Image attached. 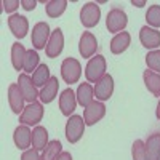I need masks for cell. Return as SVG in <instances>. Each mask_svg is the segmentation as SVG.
I'll list each match as a JSON object with an SVG mask.
<instances>
[{"mask_svg": "<svg viewBox=\"0 0 160 160\" xmlns=\"http://www.w3.org/2000/svg\"><path fill=\"white\" fill-rule=\"evenodd\" d=\"M106 66L108 64H106V58L102 55H96L88 61L85 68V78L88 80V83H96L106 75Z\"/></svg>", "mask_w": 160, "mask_h": 160, "instance_id": "1", "label": "cell"}, {"mask_svg": "<svg viewBox=\"0 0 160 160\" xmlns=\"http://www.w3.org/2000/svg\"><path fill=\"white\" fill-rule=\"evenodd\" d=\"M127 24H128V16L122 8L114 7V8L109 10L108 18H106V28H108L109 32H112V34L123 32Z\"/></svg>", "mask_w": 160, "mask_h": 160, "instance_id": "2", "label": "cell"}, {"mask_svg": "<svg viewBox=\"0 0 160 160\" xmlns=\"http://www.w3.org/2000/svg\"><path fill=\"white\" fill-rule=\"evenodd\" d=\"M61 77L66 83H77L82 77V64L75 58H66L61 62Z\"/></svg>", "mask_w": 160, "mask_h": 160, "instance_id": "3", "label": "cell"}, {"mask_svg": "<svg viewBox=\"0 0 160 160\" xmlns=\"http://www.w3.org/2000/svg\"><path fill=\"white\" fill-rule=\"evenodd\" d=\"M85 120L83 117L80 115H71L68 123H66V138H68V141L71 144H75L78 142L80 139H82L83 133H85Z\"/></svg>", "mask_w": 160, "mask_h": 160, "instance_id": "4", "label": "cell"}, {"mask_svg": "<svg viewBox=\"0 0 160 160\" xmlns=\"http://www.w3.org/2000/svg\"><path fill=\"white\" fill-rule=\"evenodd\" d=\"M42 118H43V106H42V102L35 101V102H31L24 108V111L19 115V122L22 125H28V127L29 125L37 127L42 122Z\"/></svg>", "mask_w": 160, "mask_h": 160, "instance_id": "5", "label": "cell"}, {"mask_svg": "<svg viewBox=\"0 0 160 160\" xmlns=\"http://www.w3.org/2000/svg\"><path fill=\"white\" fill-rule=\"evenodd\" d=\"M101 19V8L95 2H87L83 3L82 10H80V22H82L87 29H91L98 26Z\"/></svg>", "mask_w": 160, "mask_h": 160, "instance_id": "6", "label": "cell"}, {"mask_svg": "<svg viewBox=\"0 0 160 160\" xmlns=\"http://www.w3.org/2000/svg\"><path fill=\"white\" fill-rule=\"evenodd\" d=\"M50 37H51V31H50L48 22H43V21L37 22L32 28V35H31L32 47L35 50H45L47 45H48Z\"/></svg>", "mask_w": 160, "mask_h": 160, "instance_id": "7", "label": "cell"}, {"mask_svg": "<svg viewBox=\"0 0 160 160\" xmlns=\"http://www.w3.org/2000/svg\"><path fill=\"white\" fill-rule=\"evenodd\" d=\"M96 50H98V40L91 32H83L82 35H80L78 53L82 55V58L91 59L93 56H96Z\"/></svg>", "mask_w": 160, "mask_h": 160, "instance_id": "8", "label": "cell"}, {"mask_svg": "<svg viewBox=\"0 0 160 160\" xmlns=\"http://www.w3.org/2000/svg\"><path fill=\"white\" fill-rule=\"evenodd\" d=\"M18 85H19V90L22 93L24 99L28 101L29 104L31 102H35V99L38 98L40 91H37V87L34 85L32 82V77H29V74H19L18 77Z\"/></svg>", "mask_w": 160, "mask_h": 160, "instance_id": "9", "label": "cell"}, {"mask_svg": "<svg viewBox=\"0 0 160 160\" xmlns=\"http://www.w3.org/2000/svg\"><path fill=\"white\" fill-rule=\"evenodd\" d=\"M114 93V78L112 75L106 74L101 80H98V82L95 83V98L96 101H108Z\"/></svg>", "mask_w": 160, "mask_h": 160, "instance_id": "10", "label": "cell"}, {"mask_svg": "<svg viewBox=\"0 0 160 160\" xmlns=\"http://www.w3.org/2000/svg\"><path fill=\"white\" fill-rule=\"evenodd\" d=\"M139 42L148 50H157L160 47V32L157 29H152L149 26H142L139 31Z\"/></svg>", "mask_w": 160, "mask_h": 160, "instance_id": "11", "label": "cell"}, {"mask_svg": "<svg viewBox=\"0 0 160 160\" xmlns=\"http://www.w3.org/2000/svg\"><path fill=\"white\" fill-rule=\"evenodd\" d=\"M106 115V106L101 101H93L88 108H85L83 111V120H85V125H95L98 123L99 120Z\"/></svg>", "mask_w": 160, "mask_h": 160, "instance_id": "12", "label": "cell"}, {"mask_svg": "<svg viewBox=\"0 0 160 160\" xmlns=\"http://www.w3.org/2000/svg\"><path fill=\"white\" fill-rule=\"evenodd\" d=\"M8 28L16 38H24L29 32V21L26 16L15 13V15H11L8 18Z\"/></svg>", "mask_w": 160, "mask_h": 160, "instance_id": "13", "label": "cell"}, {"mask_svg": "<svg viewBox=\"0 0 160 160\" xmlns=\"http://www.w3.org/2000/svg\"><path fill=\"white\" fill-rule=\"evenodd\" d=\"M62 48H64V35H62V31L59 28H56L51 32V37L48 40L45 53L48 58H58L62 53Z\"/></svg>", "mask_w": 160, "mask_h": 160, "instance_id": "14", "label": "cell"}, {"mask_svg": "<svg viewBox=\"0 0 160 160\" xmlns=\"http://www.w3.org/2000/svg\"><path fill=\"white\" fill-rule=\"evenodd\" d=\"M77 95L74 93L72 88H66L61 91V96H59V109L61 114L66 117H71V114L75 111L77 108Z\"/></svg>", "mask_w": 160, "mask_h": 160, "instance_id": "15", "label": "cell"}, {"mask_svg": "<svg viewBox=\"0 0 160 160\" xmlns=\"http://www.w3.org/2000/svg\"><path fill=\"white\" fill-rule=\"evenodd\" d=\"M13 141L15 146L21 151H28L32 144V131L29 130L28 125H19L16 127L15 133H13Z\"/></svg>", "mask_w": 160, "mask_h": 160, "instance_id": "16", "label": "cell"}, {"mask_svg": "<svg viewBox=\"0 0 160 160\" xmlns=\"http://www.w3.org/2000/svg\"><path fill=\"white\" fill-rule=\"evenodd\" d=\"M24 96L19 90V85L18 83H11L8 87V102H10V108L11 111L21 115V112L24 111Z\"/></svg>", "mask_w": 160, "mask_h": 160, "instance_id": "17", "label": "cell"}, {"mask_svg": "<svg viewBox=\"0 0 160 160\" xmlns=\"http://www.w3.org/2000/svg\"><path fill=\"white\" fill-rule=\"evenodd\" d=\"M75 95H77V102L85 109L95 101V87H91L90 83H80Z\"/></svg>", "mask_w": 160, "mask_h": 160, "instance_id": "18", "label": "cell"}, {"mask_svg": "<svg viewBox=\"0 0 160 160\" xmlns=\"http://www.w3.org/2000/svg\"><path fill=\"white\" fill-rule=\"evenodd\" d=\"M131 43V35L128 32H118L114 35V38L111 40V51L114 55H122L123 51H127V48Z\"/></svg>", "mask_w": 160, "mask_h": 160, "instance_id": "19", "label": "cell"}, {"mask_svg": "<svg viewBox=\"0 0 160 160\" xmlns=\"http://www.w3.org/2000/svg\"><path fill=\"white\" fill-rule=\"evenodd\" d=\"M58 87H59L58 77H53L51 75V78L48 80V83L42 90H40V95H38L40 101H42L43 104H50L53 99L56 98V95H58Z\"/></svg>", "mask_w": 160, "mask_h": 160, "instance_id": "20", "label": "cell"}, {"mask_svg": "<svg viewBox=\"0 0 160 160\" xmlns=\"http://www.w3.org/2000/svg\"><path fill=\"white\" fill-rule=\"evenodd\" d=\"M26 55H28V50H26L19 42L11 45V64H13V68H15V71H24Z\"/></svg>", "mask_w": 160, "mask_h": 160, "instance_id": "21", "label": "cell"}, {"mask_svg": "<svg viewBox=\"0 0 160 160\" xmlns=\"http://www.w3.org/2000/svg\"><path fill=\"white\" fill-rule=\"evenodd\" d=\"M48 131L45 127H40L37 125L34 130H32V148L35 151H43L47 146H48Z\"/></svg>", "mask_w": 160, "mask_h": 160, "instance_id": "22", "label": "cell"}, {"mask_svg": "<svg viewBox=\"0 0 160 160\" xmlns=\"http://www.w3.org/2000/svg\"><path fill=\"white\" fill-rule=\"evenodd\" d=\"M142 80H144L146 88H148L154 96H158L160 98V74L146 69L142 72Z\"/></svg>", "mask_w": 160, "mask_h": 160, "instance_id": "23", "label": "cell"}, {"mask_svg": "<svg viewBox=\"0 0 160 160\" xmlns=\"http://www.w3.org/2000/svg\"><path fill=\"white\" fill-rule=\"evenodd\" d=\"M51 78V75H50V68L47 64H40L38 68H37V71L32 74V82H34V85L38 88V87H45L47 83H48V80Z\"/></svg>", "mask_w": 160, "mask_h": 160, "instance_id": "24", "label": "cell"}, {"mask_svg": "<svg viewBox=\"0 0 160 160\" xmlns=\"http://www.w3.org/2000/svg\"><path fill=\"white\" fill-rule=\"evenodd\" d=\"M146 151H148L149 160H157L160 152V133H152L146 141Z\"/></svg>", "mask_w": 160, "mask_h": 160, "instance_id": "25", "label": "cell"}, {"mask_svg": "<svg viewBox=\"0 0 160 160\" xmlns=\"http://www.w3.org/2000/svg\"><path fill=\"white\" fill-rule=\"evenodd\" d=\"M66 8H68V2H66V0H50V2H47V7H45L47 15L50 18L61 16L66 11Z\"/></svg>", "mask_w": 160, "mask_h": 160, "instance_id": "26", "label": "cell"}, {"mask_svg": "<svg viewBox=\"0 0 160 160\" xmlns=\"http://www.w3.org/2000/svg\"><path fill=\"white\" fill-rule=\"evenodd\" d=\"M62 152V144L58 139H53L42 152V160H56L58 155Z\"/></svg>", "mask_w": 160, "mask_h": 160, "instance_id": "27", "label": "cell"}, {"mask_svg": "<svg viewBox=\"0 0 160 160\" xmlns=\"http://www.w3.org/2000/svg\"><path fill=\"white\" fill-rule=\"evenodd\" d=\"M40 66V56L35 50H28V55H26V61H24V72L31 74L32 71L35 72L37 68Z\"/></svg>", "mask_w": 160, "mask_h": 160, "instance_id": "28", "label": "cell"}, {"mask_svg": "<svg viewBox=\"0 0 160 160\" xmlns=\"http://www.w3.org/2000/svg\"><path fill=\"white\" fill-rule=\"evenodd\" d=\"M131 157L133 160H149L148 151H146V142L142 139H136L131 146Z\"/></svg>", "mask_w": 160, "mask_h": 160, "instance_id": "29", "label": "cell"}, {"mask_svg": "<svg viewBox=\"0 0 160 160\" xmlns=\"http://www.w3.org/2000/svg\"><path fill=\"white\" fill-rule=\"evenodd\" d=\"M146 64L148 69L152 72L160 74V50H152L146 55Z\"/></svg>", "mask_w": 160, "mask_h": 160, "instance_id": "30", "label": "cell"}, {"mask_svg": "<svg viewBox=\"0 0 160 160\" xmlns=\"http://www.w3.org/2000/svg\"><path fill=\"white\" fill-rule=\"evenodd\" d=\"M146 21L149 26H152V29L160 28V5L149 7L148 13H146Z\"/></svg>", "mask_w": 160, "mask_h": 160, "instance_id": "31", "label": "cell"}, {"mask_svg": "<svg viewBox=\"0 0 160 160\" xmlns=\"http://www.w3.org/2000/svg\"><path fill=\"white\" fill-rule=\"evenodd\" d=\"M19 5H21L19 0H3V2H2L3 10H5L7 13H13V15H15V10H16Z\"/></svg>", "mask_w": 160, "mask_h": 160, "instance_id": "32", "label": "cell"}, {"mask_svg": "<svg viewBox=\"0 0 160 160\" xmlns=\"http://www.w3.org/2000/svg\"><path fill=\"white\" fill-rule=\"evenodd\" d=\"M21 160H42V155H38V151L35 149H28L22 152Z\"/></svg>", "mask_w": 160, "mask_h": 160, "instance_id": "33", "label": "cell"}, {"mask_svg": "<svg viewBox=\"0 0 160 160\" xmlns=\"http://www.w3.org/2000/svg\"><path fill=\"white\" fill-rule=\"evenodd\" d=\"M21 7L26 11H32V10H35L37 2H35V0H21Z\"/></svg>", "mask_w": 160, "mask_h": 160, "instance_id": "34", "label": "cell"}, {"mask_svg": "<svg viewBox=\"0 0 160 160\" xmlns=\"http://www.w3.org/2000/svg\"><path fill=\"white\" fill-rule=\"evenodd\" d=\"M56 160H72V155H71V152H68V151H62V152L58 155Z\"/></svg>", "mask_w": 160, "mask_h": 160, "instance_id": "35", "label": "cell"}, {"mask_svg": "<svg viewBox=\"0 0 160 160\" xmlns=\"http://www.w3.org/2000/svg\"><path fill=\"white\" fill-rule=\"evenodd\" d=\"M131 5H133V7L141 8V7H144V5H146V0H131Z\"/></svg>", "mask_w": 160, "mask_h": 160, "instance_id": "36", "label": "cell"}, {"mask_svg": "<svg viewBox=\"0 0 160 160\" xmlns=\"http://www.w3.org/2000/svg\"><path fill=\"white\" fill-rule=\"evenodd\" d=\"M155 117L160 120V99H158V104H157V109H155Z\"/></svg>", "mask_w": 160, "mask_h": 160, "instance_id": "37", "label": "cell"}, {"mask_svg": "<svg viewBox=\"0 0 160 160\" xmlns=\"http://www.w3.org/2000/svg\"><path fill=\"white\" fill-rule=\"evenodd\" d=\"M157 160H160V152H158V157H157Z\"/></svg>", "mask_w": 160, "mask_h": 160, "instance_id": "38", "label": "cell"}]
</instances>
